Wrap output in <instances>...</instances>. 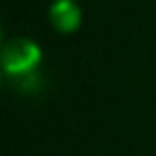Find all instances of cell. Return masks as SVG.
I'll return each mask as SVG.
<instances>
[{"instance_id":"6da1fadb","label":"cell","mask_w":156,"mask_h":156,"mask_svg":"<svg viewBox=\"0 0 156 156\" xmlns=\"http://www.w3.org/2000/svg\"><path fill=\"white\" fill-rule=\"evenodd\" d=\"M41 60H44V51L30 37H12L2 44V53H0L2 73L21 92L37 90L41 80Z\"/></svg>"},{"instance_id":"7a4b0ae2","label":"cell","mask_w":156,"mask_h":156,"mask_svg":"<svg viewBox=\"0 0 156 156\" xmlns=\"http://www.w3.org/2000/svg\"><path fill=\"white\" fill-rule=\"evenodd\" d=\"M48 23L60 34H73L83 25V9L76 0H53L48 7Z\"/></svg>"}]
</instances>
